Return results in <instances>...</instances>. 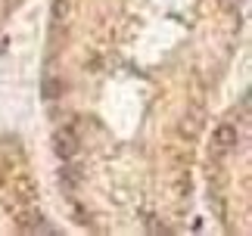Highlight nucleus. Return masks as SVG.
<instances>
[{"instance_id":"f257e3e1","label":"nucleus","mask_w":252,"mask_h":236,"mask_svg":"<svg viewBox=\"0 0 252 236\" xmlns=\"http://www.w3.org/2000/svg\"><path fill=\"white\" fill-rule=\"evenodd\" d=\"M240 143V131L234 124H218L215 131H212V146H215V152H234Z\"/></svg>"},{"instance_id":"f03ea898","label":"nucleus","mask_w":252,"mask_h":236,"mask_svg":"<svg viewBox=\"0 0 252 236\" xmlns=\"http://www.w3.org/2000/svg\"><path fill=\"white\" fill-rule=\"evenodd\" d=\"M78 134L75 131H69V127H63V131H56V137H53V152L60 155V159H72L75 152H78Z\"/></svg>"},{"instance_id":"7ed1b4c3","label":"nucleus","mask_w":252,"mask_h":236,"mask_svg":"<svg viewBox=\"0 0 252 236\" xmlns=\"http://www.w3.org/2000/svg\"><path fill=\"white\" fill-rule=\"evenodd\" d=\"M60 93H63V81H56V78H47V81H44V96H47V100H56Z\"/></svg>"},{"instance_id":"20e7f679","label":"nucleus","mask_w":252,"mask_h":236,"mask_svg":"<svg viewBox=\"0 0 252 236\" xmlns=\"http://www.w3.org/2000/svg\"><path fill=\"white\" fill-rule=\"evenodd\" d=\"M63 180L65 183H78V171H75V168H65L63 171Z\"/></svg>"}]
</instances>
